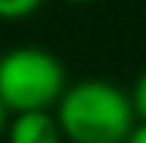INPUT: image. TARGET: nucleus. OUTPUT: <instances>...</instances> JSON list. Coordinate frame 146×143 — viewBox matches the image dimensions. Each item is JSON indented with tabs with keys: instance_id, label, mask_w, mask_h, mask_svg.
I'll list each match as a JSON object with an SVG mask.
<instances>
[{
	"instance_id": "obj_5",
	"label": "nucleus",
	"mask_w": 146,
	"mask_h": 143,
	"mask_svg": "<svg viewBox=\"0 0 146 143\" xmlns=\"http://www.w3.org/2000/svg\"><path fill=\"white\" fill-rule=\"evenodd\" d=\"M129 98H132V109H135V118H141L146 121V73L135 81V87L129 93Z\"/></svg>"
},
{
	"instance_id": "obj_3",
	"label": "nucleus",
	"mask_w": 146,
	"mask_h": 143,
	"mask_svg": "<svg viewBox=\"0 0 146 143\" xmlns=\"http://www.w3.org/2000/svg\"><path fill=\"white\" fill-rule=\"evenodd\" d=\"M9 143H62V126L56 121V115H48V109L42 112H20L6 129Z\"/></svg>"
},
{
	"instance_id": "obj_4",
	"label": "nucleus",
	"mask_w": 146,
	"mask_h": 143,
	"mask_svg": "<svg viewBox=\"0 0 146 143\" xmlns=\"http://www.w3.org/2000/svg\"><path fill=\"white\" fill-rule=\"evenodd\" d=\"M45 0H0V20H23L34 14Z\"/></svg>"
},
{
	"instance_id": "obj_1",
	"label": "nucleus",
	"mask_w": 146,
	"mask_h": 143,
	"mask_svg": "<svg viewBox=\"0 0 146 143\" xmlns=\"http://www.w3.org/2000/svg\"><path fill=\"white\" fill-rule=\"evenodd\" d=\"M56 107L62 135L73 143H124L135 129L132 98L110 81H79Z\"/></svg>"
},
{
	"instance_id": "obj_2",
	"label": "nucleus",
	"mask_w": 146,
	"mask_h": 143,
	"mask_svg": "<svg viewBox=\"0 0 146 143\" xmlns=\"http://www.w3.org/2000/svg\"><path fill=\"white\" fill-rule=\"evenodd\" d=\"M68 90L65 68L51 51L23 45L0 56V101L9 112H42Z\"/></svg>"
},
{
	"instance_id": "obj_7",
	"label": "nucleus",
	"mask_w": 146,
	"mask_h": 143,
	"mask_svg": "<svg viewBox=\"0 0 146 143\" xmlns=\"http://www.w3.org/2000/svg\"><path fill=\"white\" fill-rule=\"evenodd\" d=\"M9 124H11V121H9V107H6V104L0 101V135H3V132L9 129Z\"/></svg>"
},
{
	"instance_id": "obj_8",
	"label": "nucleus",
	"mask_w": 146,
	"mask_h": 143,
	"mask_svg": "<svg viewBox=\"0 0 146 143\" xmlns=\"http://www.w3.org/2000/svg\"><path fill=\"white\" fill-rule=\"evenodd\" d=\"M70 3H84V0H70Z\"/></svg>"
},
{
	"instance_id": "obj_6",
	"label": "nucleus",
	"mask_w": 146,
	"mask_h": 143,
	"mask_svg": "<svg viewBox=\"0 0 146 143\" xmlns=\"http://www.w3.org/2000/svg\"><path fill=\"white\" fill-rule=\"evenodd\" d=\"M127 143H146V121H141V124H135V129L129 132Z\"/></svg>"
}]
</instances>
